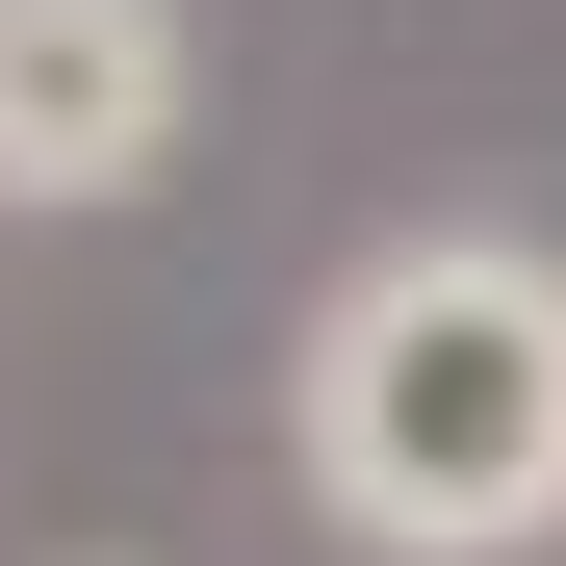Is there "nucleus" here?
<instances>
[{"instance_id":"1","label":"nucleus","mask_w":566,"mask_h":566,"mask_svg":"<svg viewBox=\"0 0 566 566\" xmlns=\"http://www.w3.org/2000/svg\"><path fill=\"white\" fill-rule=\"evenodd\" d=\"M283 490L360 566H541L566 541V258L490 207L360 232L283 335Z\"/></svg>"},{"instance_id":"2","label":"nucleus","mask_w":566,"mask_h":566,"mask_svg":"<svg viewBox=\"0 0 566 566\" xmlns=\"http://www.w3.org/2000/svg\"><path fill=\"white\" fill-rule=\"evenodd\" d=\"M207 27L180 0H0V232H104L180 180Z\"/></svg>"}]
</instances>
